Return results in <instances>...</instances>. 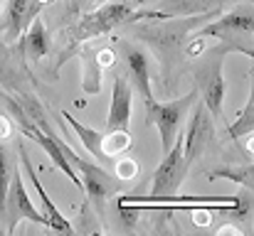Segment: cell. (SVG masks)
Returning <instances> with one entry per match:
<instances>
[{
    "label": "cell",
    "instance_id": "obj_14",
    "mask_svg": "<svg viewBox=\"0 0 254 236\" xmlns=\"http://www.w3.org/2000/svg\"><path fill=\"white\" fill-rule=\"evenodd\" d=\"M62 118H64V123H67V126H72V128H74V133L79 136L82 145H84L86 150L96 157L99 162H109V160H111V157L104 153V133H99V131H94V128H86V126H82V123H79L74 116H69L67 111L62 113Z\"/></svg>",
    "mask_w": 254,
    "mask_h": 236
},
{
    "label": "cell",
    "instance_id": "obj_15",
    "mask_svg": "<svg viewBox=\"0 0 254 236\" xmlns=\"http://www.w3.org/2000/svg\"><path fill=\"white\" fill-rule=\"evenodd\" d=\"M15 167H17V160L10 155V148L0 141V217L5 209V197H7V187H10Z\"/></svg>",
    "mask_w": 254,
    "mask_h": 236
},
{
    "label": "cell",
    "instance_id": "obj_6",
    "mask_svg": "<svg viewBox=\"0 0 254 236\" xmlns=\"http://www.w3.org/2000/svg\"><path fill=\"white\" fill-rule=\"evenodd\" d=\"M225 62L215 57L212 62H205L195 69V84L200 91V101L210 111L212 118H222V103H225Z\"/></svg>",
    "mask_w": 254,
    "mask_h": 236
},
{
    "label": "cell",
    "instance_id": "obj_22",
    "mask_svg": "<svg viewBox=\"0 0 254 236\" xmlns=\"http://www.w3.org/2000/svg\"><path fill=\"white\" fill-rule=\"evenodd\" d=\"M5 138H10V121L0 116V141H5Z\"/></svg>",
    "mask_w": 254,
    "mask_h": 236
},
{
    "label": "cell",
    "instance_id": "obj_1",
    "mask_svg": "<svg viewBox=\"0 0 254 236\" xmlns=\"http://www.w3.org/2000/svg\"><path fill=\"white\" fill-rule=\"evenodd\" d=\"M138 17H163V12H151V10L136 12V7L131 2H126V0H121V2H104V5H99L94 10H86L82 15L79 25L74 27V45L91 42L94 37L106 35L114 27H119L124 22H131V20H138Z\"/></svg>",
    "mask_w": 254,
    "mask_h": 236
},
{
    "label": "cell",
    "instance_id": "obj_21",
    "mask_svg": "<svg viewBox=\"0 0 254 236\" xmlns=\"http://www.w3.org/2000/svg\"><path fill=\"white\" fill-rule=\"evenodd\" d=\"M96 59H99V64H101V67H114L116 54H114V49L104 47V49H99V52H96Z\"/></svg>",
    "mask_w": 254,
    "mask_h": 236
},
{
    "label": "cell",
    "instance_id": "obj_9",
    "mask_svg": "<svg viewBox=\"0 0 254 236\" xmlns=\"http://www.w3.org/2000/svg\"><path fill=\"white\" fill-rule=\"evenodd\" d=\"M20 170L30 177V182L35 185V192H37V197H40V202H42V207H45V217L50 219V232H57V234H72V224L62 217V212L55 207V202L47 197V192H45V187H42V182H40V177L35 175V170H32V165H30V157H27V150H25V145L20 143Z\"/></svg>",
    "mask_w": 254,
    "mask_h": 236
},
{
    "label": "cell",
    "instance_id": "obj_4",
    "mask_svg": "<svg viewBox=\"0 0 254 236\" xmlns=\"http://www.w3.org/2000/svg\"><path fill=\"white\" fill-rule=\"evenodd\" d=\"M50 136L55 138V143L60 145V150L64 153V157L74 165V170H77V175H79V180H82V189H84L86 194L91 197V202L94 204H104V199L106 197H111V194H116V189H119V182H116V175L111 177L104 167H99V165H94V162H86L84 157H79L62 138H57L55 136V131H50Z\"/></svg>",
    "mask_w": 254,
    "mask_h": 236
},
{
    "label": "cell",
    "instance_id": "obj_11",
    "mask_svg": "<svg viewBox=\"0 0 254 236\" xmlns=\"http://www.w3.org/2000/svg\"><path fill=\"white\" fill-rule=\"evenodd\" d=\"M42 7L45 5L40 0H7V22H5L7 40H20V35L40 15Z\"/></svg>",
    "mask_w": 254,
    "mask_h": 236
},
{
    "label": "cell",
    "instance_id": "obj_16",
    "mask_svg": "<svg viewBox=\"0 0 254 236\" xmlns=\"http://www.w3.org/2000/svg\"><path fill=\"white\" fill-rule=\"evenodd\" d=\"M207 177L210 180H217V177H225V180H232V182H237L240 187H245V189H254V167L252 162L250 165H245V167H220V170H210L207 172Z\"/></svg>",
    "mask_w": 254,
    "mask_h": 236
},
{
    "label": "cell",
    "instance_id": "obj_17",
    "mask_svg": "<svg viewBox=\"0 0 254 236\" xmlns=\"http://www.w3.org/2000/svg\"><path fill=\"white\" fill-rule=\"evenodd\" d=\"M86 94H99L101 91V64L96 59V52H84V81H82Z\"/></svg>",
    "mask_w": 254,
    "mask_h": 236
},
{
    "label": "cell",
    "instance_id": "obj_23",
    "mask_svg": "<svg viewBox=\"0 0 254 236\" xmlns=\"http://www.w3.org/2000/svg\"><path fill=\"white\" fill-rule=\"evenodd\" d=\"M104 2H109V0H79V5H82V10H94V7H99V5H104Z\"/></svg>",
    "mask_w": 254,
    "mask_h": 236
},
{
    "label": "cell",
    "instance_id": "obj_8",
    "mask_svg": "<svg viewBox=\"0 0 254 236\" xmlns=\"http://www.w3.org/2000/svg\"><path fill=\"white\" fill-rule=\"evenodd\" d=\"M133 116V89L126 77H116L114 81V94H111V106L106 116V133L111 131H128Z\"/></svg>",
    "mask_w": 254,
    "mask_h": 236
},
{
    "label": "cell",
    "instance_id": "obj_12",
    "mask_svg": "<svg viewBox=\"0 0 254 236\" xmlns=\"http://www.w3.org/2000/svg\"><path fill=\"white\" fill-rule=\"evenodd\" d=\"M252 25H254L252 7L247 5V7H240V10H235V12L220 17V20L212 22V25H205V27L197 32V37L212 35V37H220V40H230V32H252Z\"/></svg>",
    "mask_w": 254,
    "mask_h": 236
},
{
    "label": "cell",
    "instance_id": "obj_7",
    "mask_svg": "<svg viewBox=\"0 0 254 236\" xmlns=\"http://www.w3.org/2000/svg\"><path fill=\"white\" fill-rule=\"evenodd\" d=\"M215 138V118L210 116V111L205 108V103L200 101L192 111L190 126L183 133V157H185V167L190 170L192 162L205 153V148L210 145V141Z\"/></svg>",
    "mask_w": 254,
    "mask_h": 236
},
{
    "label": "cell",
    "instance_id": "obj_2",
    "mask_svg": "<svg viewBox=\"0 0 254 236\" xmlns=\"http://www.w3.org/2000/svg\"><path fill=\"white\" fill-rule=\"evenodd\" d=\"M195 96H197V91H190V94H185V96H180V98H175V101H166V103L156 101V96H153V98H146V111H148L146 123H151V126L158 128L161 153H163V155L170 150V145H173V141H175V136H178V128H180V123H183V116H185L188 108L195 103Z\"/></svg>",
    "mask_w": 254,
    "mask_h": 236
},
{
    "label": "cell",
    "instance_id": "obj_18",
    "mask_svg": "<svg viewBox=\"0 0 254 236\" xmlns=\"http://www.w3.org/2000/svg\"><path fill=\"white\" fill-rule=\"evenodd\" d=\"M252 128H254V101L247 98L245 111L237 116L235 123L227 126V136H230L232 141H240V138H245V136H252Z\"/></svg>",
    "mask_w": 254,
    "mask_h": 236
},
{
    "label": "cell",
    "instance_id": "obj_13",
    "mask_svg": "<svg viewBox=\"0 0 254 236\" xmlns=\"http://www.w3.org/2000/svg\"><path fill=\"white\" fill-rule=\"evenodd\" d=\"M52 42H50V35H47V27L45 22L40 20V15L27 25V30L20 35V49L25 54V59L30 62H40L47 52H50Z\"/></svg>",
    "mask_w": 254,
    "mask_h": 236
},
{
    "label": "cell",
    "instance_id": "obj_3",
    "mask_svg": "<svg viewBox=\"0 0 254 236\" xmlns=\"http://www.w3.org/2000/svg\"><path fill=\"white\" fill-rule=\"evenodd\" d=\"M0 222L5 224V232H7V234H12L20 222H32V224L45 227V229L50 232V219H47L40 209H35V204H32V199H30V194H27V189H25L20 165H17L15 172H12V180H10V187H7L5 209H2Z\"/></svg>",
    "mask_w": 254,
    "mask_h": 236
},
{
    "label": "cell",
    "instance_id": "obj_5",
    "mask_svg": "<svg viewBox=\"0 0 254 236\" xmlns=\"http://www.w3.org/2000/svg\"><path fill=\"white\" fill-rule=\"evenodd\" d=\"M188 167H185V157H183V133L175 136L170 150L163 155L161 165L153 172V185H151V194L148 199H170L175 197L180 182L185 180Z\"/></svg>",
    "mask_w": 254,
    "mask_h": 236
},
{
    "label": "cell",
    "instance_id": "obj_24",
    "mask_svg": "<svg viewBox=\"0 0 254 236\" xmlns=\"http://www.w3.org/2000/svg\"><path fill=\"white\" fill-rule=\"evenodd\" d=\"M217 234L222 236V234H242V232H237V229H235V227H222V229H220V232H217Z\"/></svg>",
    "mask_w": 254,
    "mask_h": 236
},
{
    "label": "cell",
    "instance_id": "obj_25",
    "mask_svg": "<svg viewBox=\"0 0 254 236\" xmlns=\"http://www.w3.org/2000/svg\"><path fill=\"white\" fill-rule=\"evenodd\" d=\"M126 2H131V5L136 7V5H138V2H143V0H126Z\"/></svg>",
    "mask_w": 254,
    "mask_h": 236
},
{
    "label": "cell",
    "instance_id": "obj_20",
    "mask_svg": "<svg viewBox=\"0 0 254 236\" xmlns=\"http://www.w3.org/2000/svg\"><path fill=\"white\" fill-rule=\"evenodd\" d=\"M114 175H116L119 180H133V177L138 175L136 160H131V157H119V160H116V167H114Z\"/></svg>",
    "mask_w": 254,
    "mask_h": 236
},
{
    "label": "cell",
    "instance_id": "obj_10",
    "mask_svg": "<svg viewBox=\"0 0 254 236\" xmlns=\"http://www.w3.org/2000/svg\"><path fill=\"white\" fill-rule=\"evenodd\" d=\"M124 62H126V72L131 86L141 94V98H153V89H151V72H148V54L141 47L133 45H124Z\"/></svg>",
    "mask_w": 254,
    "mask_h": 236
},
{
    "label": "cell",
    "instance_id": "obj_19",
    "mask_svg": "<svg viewBox=\"0 0 254 236\" xmlns=\"http://www.w3.org/2000/svg\"><path fill=\"white\" fill-rule=\"evenodd\" d=\"M131 148V133L128 131H111L104 133V153L109 157H116Z\"/></svg>",
    "mask_w": 254,
    "mask_h": 236
}]
</instances>
